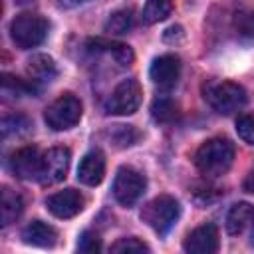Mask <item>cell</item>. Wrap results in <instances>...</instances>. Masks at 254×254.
<instances>
[{
	"label": "cell",
	"instance_id": "cell-1",
	"mask_svg": "<svg viewBox=\"0 0 254 254\" xmlns=\"http://www.w3.org/2000/svg\"><path fill=\"white\" fill-rule=\"evenodd\" d=\"M234 161V145L224 137H212L204 141L194 153V165L204 177L224 175Z\"/></svg>",
	"mask_w": 254,
	"mask_h": 254
},
{
	"label": "cell",
	"instance_id": "cell-2",
	"mask_svg": "<svg viewBox=\"0 0 254 254\" xmlns=\"http://www.w3.org/2000/svg\"><path fill=\"white\" fill-rule=\"evenodd\" d=\"M202 97L216 113L222 115H230L246 103L244 87L226 79H208L202 83Z\"/></svg>",
	"mask_w": 254,
	"mask_h": 254
},
{
	"label": "cell",
	"instance_id": "cell-3",
	"mask_svg": "<svg viewBox=\"0 0 254 254\" xmlns=\"http://www.w3.org/2000/svg\"><path fill=\"white\" fill-rule=\"evenodd\" d=\"M181 216V204L171 194H159L141 208V220L159 236H165Z\"/></svg>",
	"mask_w": 254,
	"mask_h": 254
},
{
	"label": "cell",
	"instance_id": "cell-4",
	"mask_svg": "<svg viewBox=\"0 0 254 254\" xmlns=\"http://www.w3.org/2000/svg\"><path fill=\"white\" fill-rule=\"evenodd\" d=\"M48 36V20L40 14L24 12L18 14L10 24V38L20 50H30L40 46Z\"/></svg>",
	"mask_w": 254,
	"mask_h": 254
},
{
	"label": "cell",
	"instance_id": "cell-5",
	"mask_svg": "<svg viewBox=\"0 0 254 254\" xmlns=\"http://www.w3.org/2000/svg\"><path fill=\"white\" fill-rule=\"evenodd\" d=\"M81 101L73 93H64L46 107L44 121L54 131H65L77 125V121L81 119Z\"/></svg>",
	"mask_w": 254,
	"mask_h": 254
},
{
	"label": "cell",
	"instance_id": "cell-6",
	"mask_svg": "<svg viewBox=\"0 0 254 254\" xmlns=\"http://www.w3.org/2000/svg\"><path fill=\"white\" fill-rule=\"evenodd\" d=\"M143 99V89L137 79H123L115 85L105 101V111L111 115H131L139 109Z\"/></svg>",
	"mask_w": 254,
	"mask_h": 254
},
{
	"label": "cell",
	"instance_id": "cell-7",
	"mask_svg": "<svg viewBox=\"0 0 254 254\" xmlns=\"http://www.w3.org/2000/svg\"><path fill=\"white\" fill-rule=\"evenodd\" d=\"M145 187H147V181L137 169L121 167L113 181V196L121 206L131 208L145 192Z\"/></svg>",
	"mask_w": 254,
	"mask_h": 254
},
{
	"label": "cell",
	"instance_id": "cell-8",
	"mask_svg": "<svg viewBox=\"0 0 254 254\" xmlns=\"http://www.w3.org/2000/svg\"><path fill=\"white\" fill-rule=\"evenodd\" d=\"M67 169H69V151L65 147H52L42 155L38 181L44 187L56 185L65 179Z\"/></svg>",
	"mask_w": 254,
	"mask_h": 254
},
{
	"label": "cell",
	"instance_id": "cell-9",
	"mask_svg": "<svg viewBox=\"0 0 254 254\" xmlns=\"http://www.w3.org/2000/svg\"><path fill=\"white\" fill-rule=\"evenodd\" d=\"M46 206L48 210L56 216V218H73L75 214H79L85 206V198L79 190L75 189H65V190H58L54 194H50L46 198Z\"/></svg>",
	"mask_w": 254,
	"mask_h": 254
},
{
	"label": "cell",
	"instance_id": "cell-10",
	"mask_svg": "<svg viewBox=\"0 0 254 254\" xmlns=\"http://www.w3.org/2000/svg\"><path fill=\"white\" fill-rule=\"evenodd\" d=\"M181 75V58L175 54H165L153 60L151 69H149V77L155 85L169 89L179 81Z\"/></svg>",
	"mask_w": 254,
	"mask_h": 254
},
{
	"label": "cell",
	"instance_id": "cell-11",
	"mask_svg": "<svg viewBox=\"0 0 254 254\" xmlns=\"http://www.w3.org/2000/svg\"><path fill=\"white\" fill-rule=\"evenodd\" d=\"M185 252L190 254H212L218 250V228L212 222H206L187 234L183 242Z\"/></svg>",
	"mask_w": 254,
	"mask_h": 254
},
{
	"label": "cell",
	"instance_id": "cell-12",
	"mask_svg": "<svg viewBox=\"0 0 254 254\" xmlns=\"http://www.w3.org/2000/svg\"><path fill=\"white\" fill-rule=\"evenodd\" d=\"M40 163H42V155L38 153L36 147L28 145V147H22L18 149L12 159H10V169L12 173L18 177V179H38L40 175Z\"/></svg>",
	"mask_w": 254,
	"mask_h": 254
},
{
	"label": "cell",
	"instance_id": "cell-13",
	"mask_svg": "<svg viewBox=\"0 0 254 254\" xmlns=\"http://www.w3.org/2000/svg\"><path fill=\"white\" fill-rule=\"evenodd\" d=\"M105 175V157L99 149H93L89 153H85L79 161L77 167V179L79 183L87 185V187H95L103 181Z\"/></svg>",
	"mask_w": 254,
	"mask_h": 254
},
{
	"label": "cell",
	"instance_id": "cell-14",
	"mask_svg": "<svg viewBox=\"0 0 254 254\" xmlns=\"http://www.w3.org/2000/svg\"><path fill=\"white\" fill-rule=\"evenodd\" d=\"M254 228V206L248 202H238L234 204L228 214H226V230L228 234L236 236L246 230Z\"/></svg>",
	"mask_w": 254,
	"mask_h": 254
},
{
	"label": "cell",
	"instance_id": "cell-15",
	"mask_svg": "<svg viewBox=\"0 0 254 254\" xmlns=\"http://www.w3.org/2000/svg\"><path fill=\"white\" fill-rule=\"evenodd\" d=\"M22 238H24L26 244L40 246V248H52L58 242V232H56L54 226H50L42 220H32L22 230Z\"/></svg>",
	"mask_w": 254,
	"mask_h": 254
},
{
	"label": "cell",
	"instance_id": "cell-16",
	"mask_svg": "<svg viewBox=\"0 0 254 254\" xmlns=\"http://www.w3.org/2000/svg\"><path fill=\"white\" fill-rule=\"evenodd\" d=\"M28 69V75L32 81L36 83H46V81H52L56 75H58V67H56V62L46 56V54H36L32 56V60L28 62L26 65Z\"/></svg>",
	"mask_w": 254,
	"mask_h": 254
},
{
	"label": "cell",
	"instance_id": "cell-17",
	"mask_svg": "<svg viewBox=\"0 0 254 254\" xmlns=\"http://www.w3.org/2000/svg\"><path fill=\"white\" fill-rule=\"evenodd\" d=\"M22 210H24L22 196L16 190L4 187L2 194H0V220H2V226H8V224L16 222L20 218Z\"/></svg>",
	"mask_w": 254,
	"mask_h": 254
},
{
	"label": "cell",
	"instance_id": "cell-18",
	"mask_svg": "<svg viewBox=\"0 0 254 254\" xmlns=\"http://www.w3.org/2000/svg\"><path fill=\"white\" fill-rule=\"evenodd\" d=\"M87 46H89L91 50H97V52H101V50L109 52V54L113 56V60H115L119 65H131L133 60H135V56H133V52H131V48H129L127 44L107 42V40L97 38V40H89Z\"/></svg>",
	"mask_w": 254,
	"mask_h": 254
},
{
	"label": "cell",
	"instance_id": "cell-19",
	"mask_svg": "<svg viewBox=\"0 0 254 254\" xmlns=\"http://www.w3.org/2000/svg\"><path fill=\"white\" fill-rule=\"evenodd\" d=\"M173 12V2L171 0H147L143 10H141V22L151 26L157 22H163L169 18Z\"/></svg>",
	"mask_w": 254,
	"mask_h": 254
},
{
	"label": "cell",
	"instance_id": "cell-20",
	"mask_svg": "<svg viewBox=\"0 0 254 254\" xmlns=\"http://www.w3.org/2000/svg\"><path fill=\"white\" fill-rule=\"evenodd\" d=\"M2 93L8 97H24V95H34L38 93V85L36 81H26L20 77H14L10 73L2 75Z\"/></svg>",
	"mask_w": 254,
	"mask_h": 254
},
{
	"label": "cell",
	"instance_id": "cell-21",
	"mask_svg": "<svg viewBox=\"0 0 254 254\" xmlns=\"http://www.w3.org/2000/svg\"><path fill=\"white\" fill-rule=\"evenodd\" d=\"M151 115L155 121L159 123H171L177 119L179 115V107L173 99L169 97H157L153 103H151Z\"/></svg>",
	"mask_w": 254,
	"mask_h": 254
},
{
	"label": "cell",
	"instance_id": "cell-22",
	"mask_svg": "<svg viewBox=\"0 0 254 254\" xmlns=\"http://www.w3.org/2000/svg\"><path fill=\"white\" fill-rule=\"evenodd\" d=\"M109 139L117 147H131L139 139V131L133 125H113L109 129Z\"/></svg>",
	"mask_w": 254,
	"mask_h": 254
},
{
	"label": "cell",
	"instance_id": "cell-23",
	"mask_svg": "<svg viewBox=\"0 0 254 254\" xmlns=\"http://www.w3.org/2000/svg\"><path fill=\"white\" fill-rule=\"evenodd\" d=\"M133 24V16H131V10H117L113 12L107 22H105V32H111V34H125Z\"/></svg>",
	"mask_w": 254,
	"mask_h": 254
},
{
	"label": "cell",
	"instance_id": "cell-24",
	"mask_svg": "<svg viewBox=\"0 0 254 254\" xmlns=\"http://www.w3.org/2000/svg\"><path fill=\"white\" fill-rule=\"evenodd\" d=\"M111 252L117 254H131V252H149V246L139 240L137 236H129V238H119L117 242L111 244Z\"/></svg>",
	"mask_w": 254,
	"mask_h": 254
},
{
	"label": "cell",
	"instance_id": "cell-25",
	"mask_svg": "<svg viewBox=\"0 0 254 254\" xmlns=\"http://www.w3.org/2000/svg\"><path fill=\"white\" fill-rule=\"evenodd\" d=\"M236 133H238V137L244 143L254 145V115H250V113L238 115V119H236Z\"/></svg>",
	"mask_w": 254,
	"mask_h": 254
},
{
	"label": "cell",
	"instance_id": "cell-26",
	"mask_svg": "<svg viewBox=\"0 0 254 254\" xmlns=\"http://www.w3.org/2000/svg\"><path fill=\"white\" fill-rule=\"evenodd\" d=\"M30 127L28 119L24 115H8L2 119V135L8 137L10 133H24Z\"/></svg>",
	"mask_w": 254,
	"mask_h": 254
},
{
	"label": "cell",
	"instance_id": "cell-27",
	"mask_svg": "<svg viewBox=\"0 0 254 254\" xmlns=\"http://www.w3.org/2000/svg\"><path fill=\"white\" fill-rule=\"evenodd\" d=\"M77 250L79 252H89V254H93V252H99L101 250V238L95 234V232H83L81 236H79V240H77Z\"/></svg>",
	"mask_w": 254,
	"mask_h": 254
},
{
	"label": "cell",
	"instance_id": "cell-28",
	"mask_svg": "<svg viewBox=\"0 0 254 254\" xmlns=\"http://www.w3.org/2000/svg\"><path fill=\"white\" fill-rule=\"evenodd\" d=\"M236 28L240 34L248 36V38H254V14L252 12H240L236 14V20H234Z\"/></svg>",
	"mask_w": 254,
	"mask_h": 254
},
{
	"label": "cell",
	"instance_id": "cell-29",
	"mask_svg": "<svg viewBox=\"0 0 254 254\" xmlns=\"http://www.w3.org/2000/svg\"><path fill=\"white\" fill-rule=\"evenodd\" d=\"M183 28L181 26H171L167 32H165V42H177V40H183Z\"/></svg>",
	"mask_w": 254,
	"mask_h": 254
},
{
	"label": "cell",
	"instance_id": "cell-30",
	"mask_svg": "<svg viewBox=\"0 0 254 254\" xmlns=\"http://www.w3.org/2000/svg\"><path fill=\"white\" fill-rule=\"evenodd\" d=\"M242 189L246 190V192H250V194H254V169L246 175V179H244V183H242Z\"/></svg>",
	"mask_w": 254,
	"mask_h": 254
},
{
	"label": "cell",
	"instance_id": "cell-31",
	"mask_svg": "<svg viewBox=\"0 0 254 254\" xmlns=\"http://www.w3.org/2000/svg\"><path fill=\"white\" fill-rule=\"evenodd\" d=\"M58 2H60V6H64V8H73V6L83 4L85 0H58Z\"/></svg>",
	"mask_w": 254,
	"mask_h": 254
}]
</instances>
